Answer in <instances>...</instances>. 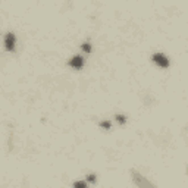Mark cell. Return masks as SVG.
Returning <instances> with one entry per match:
<instances>
[{
  "mask_svg": "<svg viewBox=\"0 0 188 188\" xmlns=\"http://www.w3.org/2000/svg\"><path fill=\"white\" fill-rule=\"evenodd\" d=\"M82 50L85 53H90L91 52V44H90V43H84V44H82Z\"/></svg>",
  "mask_w": 188,
  "mask_h": 188,
  "instance_id": "obj_5",
  "label": "cell"
},
{
  "mask_svg": "<svg viewBox=\"0 0 188 188\" xmlns=\"http://www.w3.org/2000/svg\"><path fill=\"white\" fill-rule=\"evenodd\" d=\"M134 175H135V182L138 184L141 188H154V185H151V184L147 181V179H144V178L140 176L138 174H134Z\"/></svg>",
  "mask_w": 188,
  "mask_h": 188,
  "instance_id": "obj_4",
  "label": "cell"
},
{
  "mask_svg": "<svg viewBox=\"0 0 188 188\" xmlns=\"http://www.w3.org/2000/svg\"><path fill=\"white\" fill-rule=\"evenodd\" d=\"M153 62H156L160 68H168L169 66V60H168V57L165 55H162V53H156V55H153Z\"/></svg>",
  "mask_w": 188,
  "mask_h": 188,
  "instance_id": "obj_1",
  "label": "cell"
},
{
  "mask_svg": "<svg viewBox=\"0 0 188 188\" xmlns=\"http://www.w3.org/2000/svg\"><path fill=\"white\" fill-rule=\"evenodd\" d=\"M5 46H6V49L9 50V52L15 49V35H13L12 32L6 34V38H5Z\"/></svg>",
  "mask_w": 188,
  "mask_h": 188,
  "instance_id": "obj_3",
  "label": "cell"
},
{
  "mask_svg": "<svg viewBox=\"0 0 188 188\" xmlns=\"http://www.w3.org/2000/svg\"><path fill=\"white\" fill-rule=\"evenodd\" d=\"M74 188H87V185H85V182H82V181H76L74 184Z\"/></svg>",
  "mask_w": 188,
  "mask_h": 188,
  "instance_id": "obj_6",
  "label": "cell"
},
{
  "mask_svg": "<svg viewBox=\"0 0 188 188\" xmlns=\"http://www.w3.org/2000/svg\"><path fill=\"white\" fill-rule=\"evenodd\" d=\"M87 181H88V182H96V176H94L93 174L88 175V176H87Z\"/></svg>",
  "mask_w": 188,
  "mask_h": 188,
  "instance_id": "obj_9",
  "label": "cell"
},
{
  "mask_svg": "<svg viewBox=\"0 0 188 188\" xmlns=\"http://www.w3.org/2000/svg\"><path fill=\"white\" fill-rule=\"evenodd\" d=\"M69 65L72 66V68H75V69H81L82 68V65H84V57L82 56H74L71 60H69Z\"/></svg>",
  "mask_w": 188,
  "mask_h": 188,
  "instance_id": "obj_2",
  "label": "cell"
},
{
  "mask_svg": "<svg viewBox=\"0 0 188 188\" xmlns=\"http://www.w3.org/2000/svg\"><path fill=\"white\" fill-rule=\"evenodd\" d=\"M100 126L106 128V129H110V122L109 121H103V122H100Z\"/></svg>",
  "mask_w": 188,
  "mask_h": 188,
  "instance_id": "obj_7",
  "label": "cell"
},
{
  "mask_svg": "<svg viewBox=\"0 0 188 188\" xmlns=\"http://www.w3.org/2000/svg\"><path fill=\"white\" fill-rule=\"evenodd\" d=\"M116 121H118L119 124H125L126 119H125V116H124V115H118V116H116Z\"/></svg>",
  "mask_w": 188,
  "mask_h": 188,
  "instance_id": "obj_8",
  "label": "cell"
}]
</instances>
